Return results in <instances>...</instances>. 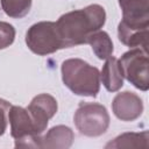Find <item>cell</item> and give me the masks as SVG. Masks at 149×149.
<instances>
[{
	"mask_svg": "<svg viewBox=\"0 0 149 149\" xmlns=\"http://www.w3.org/2000/svg\"><path fill=\"white\" fill-rule=\"evenodd\" d=\"M106 22V12L101 5L92 3L81 9L68 12L56 21V28L64 48L86 44L90 36L100 30Z\"/></svg>",
	"mask_w": 149,
	"mask_h": 149,
	"instance_id": "6da1fadb",
	"label": "cell"
},
{
	"mask_svg": "<svg viewBox=\"0 0 149 149\" xmlns=\"http://www.w3.org/2000/svg\"><path fill=\"white\" fill-rule=\"evenodd\" d=\"M64 85L74 94L95 98L100 91V72L98 68L80 58H69L61 66Z\"/></svg>",
	"mask_w": 149,
	"mask_h": 149,
	"instance_id": "7a4b0ae2",
	"label": "cell"
},
{
	"mask_svg": "<svg viewBox=\"0 0 149 149\" xmlns=\"http://www.w3.org/2000/svg\"><path fill=\"white\" fill-rule=\"evenodd\" d=\"M73 122L81 135L98 137L108 129L111 118L104 105L99 102L80 101L74 112Z\"/></svg>",
	"mask_w": 149,
	"mask_h": 149,
	"instance_id": "3957f363",
	"label": "cell"
},
{
	"mask_svg": "<svg viewBox=\"0 0 149 149\" xmlns=\"http://www.w3.org/2000/svg\"><path fill=\"white\" fill-rule=\"evenodd\" d=\"M26 44L38 56H47L63 49L56 22L52 21H41L30 26L26 33Z\"/></svg>",
	"mask_w": 149,
	"mask_h": 149,
	"instance_id": "277c9868",
	"label": "cell"
},
{
	"mask_svg": "<svg viewBox=\"0 0 149 149\" xmlns=\"http://www.w3.org/2000/svg\"><path fill=\"white\" fill-rule=\"evenodd\" d=\"M8 121L10 125V135L15 140V148H41L42 135L37 134L27 108L10 106Z\"/></svg>",
	"mask_w": 149,
	"mask_h": 149,
	"instance_id": "5b68a950",
	"label": "cell"
},
{
	"mask_svg": "<svg viewBox=\"0 0 149 149\" xmlns=\"http://www.w3.org/2000/svg\"><path fill=\"white\" fill-rule=\"evenodd\" d=\"M123 78H126L134 87L141 91L149 88V72H148V50L142 48H132L125 52L119 59Z\"/></svg>",
	"mask_w": 149,
	"mask_h": 149,
	"instance_id": "8992f818",
	"label": "cell"
},
{
	"mask_svg": "<svg viewBox=\"0 0 149 149\" xmlns=\"http://www.w3.org/2000/svg\"><path fill=\"white\" fill-rule=\"evenodd\" d=\"M58 109L57 100L48 94V93H41L35 95L31 101L29 102L27 111L29 112L37 134L42 135L43 132L48 127L49 120L56 114Z\"/></svg>",
	"mask_w": 149,
	"mask_h": 149,
	"instance_id": "52a82bcc",
	"label": "cell"
},
{
	"mask_svg": "<svg viewBox=\"0 0 149 149\" xmlns=\"http://www.w3.org/2000/svg\"><path fill=\"white\" fill-rule=\"evenodd\" d=\"M113 114L121 121H134L143 113V101L134 92L125 91L118 93L112 101Z\"/></svg>",
	"mask_w": 149,
	"mask_h": 149,
	"instance_id": "ba28073f",
	"label": "cell"
},
{
	"mask_svg": "<svg viewBox=\"0 0 149 149\" xmlns=\"http://www.w3.org/2000/svg\"><path fill=\"white\" fill-rule=\"evenodd\" d=\"M148 31L149 24H135L120 21L118 26L119 41L132 48H142L148 50Z\"/></svg>",
	"mask_w": 149,
	"mask_h": 149,
	"instance_id": "9c48e42d",
	"label": "cell"
},
{
	"mask_svg": "<svg viewBox=\"0 0 149 149\" xmlns=\"http://www.w3.org/2000/svg\"><path fill=\"white\" fill-rule=\"evenodd\" d=\"M74 141L73 130L64 125L51 127L47 134L41 137V148L47 149H68Z\"/></svg>",
	"mask_w": 149,
	"mask_h": 149,
	"instance_id": "30bf717a",
	"label": "cell"
},
{
	"mask_svg": "<svg viewBox=\"0 0 149 149\" xmlns=\"http://www.w3.org/2000/svg\"><path fill=\"white\" fill-rule=\"evenodd\" d=\"M122 10V21L135 24H149V0H118Z\"/></svg>",
	"mask_w": 149,
	"mask_h": 149,
	"instance_id": "8fae6325",
	"label": "cell"
},
{
	"mask_svg": "<svg viewBox=\"0 0 149 149\" xmlns=\"http://www.w3.org/2000/svg\"><path fill=\"white\" fill-rule=\"evenodd\" d=\"M100 83L108 92H116L123 86V76L118 58L111 56L106 59L100 72Z\"/></svg>",
	"mask_w": 149,
	"mask_h": 149,
	"instance_id": "7c38bea8",
	"label": "cell"
},
{
	"mask_svg": "<svg viewBox=\"0 0 149 149\" xmlns=\"http://www.w3.org/2000/svg\"><path fill=\"white\" fill-rule=\"evenodd\" d=\"M149 147V134L147 130L140 133H123L109 141L105 148H144Z\"/></svg>",
	"mask_w": 149,
	"mask_h": 149,
	"instance_id": "4fadbf2b",
	"label": "cell"
},
{
	"mask_svg": "<svg viewBox=\"0 0 149 149\" xmlns=\"http://www.w3.org/2000/svg\"><path fill=\"white\" fill-rule=\"evenodd\" d=\"M87 43L91 45L95 56L101 61L111 57L114 51V45H113L112 38L104 30H98L94 34H92L90 36Z\"/></svg>",
	"mask_w": 149,
	"mask_h": 149,
	"instance_id": "5bb4252c",
	"label": "cell"
},
{
	"mask_svg": "<svg viewBox=\"0 0 149 149\" xmlns=\"http://www.w3.org/2000/svg\"><path fill=\"white\" fill-rule=\"evenodd\" d=\"M33 0H0L3 13L13 19L24 17L30 8Z\"/></svg>",
	"mask_w": 149,
	"mask_h": 149,
	"instance_id": "9a60e30c",
	"label": "cell"
},
{
	"mask_svg": "<svg viewBox=\"0 0 149 149\" xmlns=\"http://www.w3.org/2000/svg\"><path fill=\"white\" fill-rule=\"evenodd\" d=\"M15 40L14 27L5 21H0V50L9 47Z\"/></svg>",
	"mask_w": 149,
	"mask_h": 149,
	"instance_id": "2e32d148",
	"label": "cell"
},
{
	"mask_svg": "<svg viewBox=\"0 0 149 149\" xmlns=\"http://www.w3.org/2000/svg\"><path fill=\"white\" fill-rule=\"evenodd\" d=\"M10 102L0 98V136L5 134L8 125V111L10 108Z\"/></svg>",
	"mask_w": 149,
	"mask_h": 149,
	"instance_id": "e0dca14e",
	"label": "cell"
}]
</instances>
